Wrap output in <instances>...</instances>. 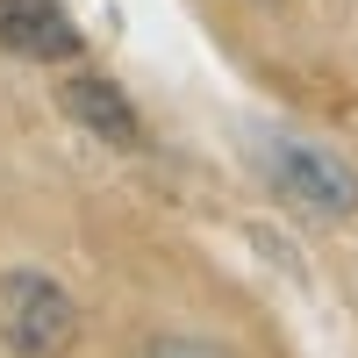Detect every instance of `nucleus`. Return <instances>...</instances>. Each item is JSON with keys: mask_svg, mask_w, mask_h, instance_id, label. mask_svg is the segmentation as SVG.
Instances as JSON below:
<instances>
[{"mask_svg": "<svg viewBox=\"0 0 358 358\" xmlns=\"http://www.w3.org/2000/svg\"><path fill=\"white\" fill-rule=\"evenodd\" d=\"M151 358H215V351H201V344H158Z\"/></svg>", "mask_w": 358, "mask_h": 358, "instance_id": "5", "label": "nucleus"}, {"mask_svg": "<svg viewBox=\"0 0 358 358\" xmlns=\"http://www.w3.org/2000/svg\"><path fill=\"white\" fill-rule=\"evenodd\" d=\"M65 108H72L101 143H115V151H143V122H136V108L115 94L108 79H72V86H65Z\"/></svg>", "mask_w": 358, "mask_h": 358, "instance_id": "4", "label": "nucleus"}, {"mask_svg": "<svg viewBox=\"0 0 358 358\" xmlns=\"http://www.w3.org/2000/svg\"><path fill=\"white\" fill-rule=\"evenodd\" d=\"M0 337L22 358H65L79 344V301L50 273H8L0 280Z\"/></svg>", "mask_w": 358, "mask_h": 358, "instance_id": "1", "label": "nucleus"}, {"mask_svg": "<svg viewBox=\"0 0 358 358\" xmlns=\"http://www.w3.org/2000/svg\"><path fill=\"white\" fill-rule=\"evenodd\" d=\"M265 179H273V194L287 208H301V215L315 222H344L358 215V172L337 158V151H322V143H273L265 151Z\"/></svg>", "mask_w": 358, "mask_h": 358, "instance_id": "2", "label": "nucleus"}, {"mask_svg": "<svg viewBox=\"0 0 358 358\" xmlns=\"http://www.w3.org/2000/svg\"><path fill=\"white\" fill-rule=\"evenodd\" d=\"M0 50L36 57V65H65V57H79V29L57 0H0Z\"/></svg>", "mask_w": 358, "mask_h": 358, "instance_id": "3", "label": "nucleus"}]
</instances>
